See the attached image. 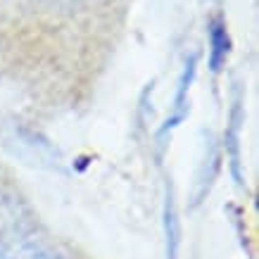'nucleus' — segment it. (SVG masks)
I'll use <instances>...</instances> for the list:
<instances>
[{"instance_id": "nucleus-3", "label": "nucleus", "mask_w": 259, "mask_h": 259, "mask_svg": "<svg viewBox=\"0 0 259 259\" xmlns=\"http://www.w3.org/2000/svg\"><path fill=\"white\" fill-rule=\"evenodd\" d=\"M193 74H195V57L186 64V69H183V74H181V79H179V88H176V95H174V114H171V119L166 121L169 126H176V121L183 119V112H186V93H188V88H190Z\"/></svg>"}, {"instance_id": "nucleus-2", "label": "nucleus", "mask_w": 259, "mask_h": 259, "mask_svg": "<svg viewBox=\"0 0 259 259\" xmlns=\"http://www.w3.org/2000/svg\"><path fill=\"white\" fill-rule=\"evenodd\" d=\"M209 48H212L209 50V64H212L214 71H219L228 55V33L221 22H214L212 29H209Z\"/></svg>"}, {"instance_id": "nucleus-5", "label": "nucleus", "mask_w": 259, "mask_h": 259, "mask_svg": "<svg viewBox=\"0 0 259 259\" xmlns=\"http://www.w3.org/2000/svg\"><path fill=\"white\" fill-rule=\"evenodd\" d=\"M46 3H53V5H74L79 0H46Z\"/></svg>"}, {"instance_id": "nucleus-1", "label": "nucleus", "mask_w": 259, "mask_h": 259, "mask_svg": "<svg viewBox=\"0 0 259 259\" xmlns=\"http://www.w3.org/2000/svg\"><path fill=\"white\" fill-rule=\"evenodd\" d=\"M0 259H64V254L36 233L17 204L0 202Z\"/></svg>"}, {"instance_id": "nucleus-4", "label": "nucleus", "mask_w": 259, "mask_h": 259, "mask_svg": "<svg viewBox=\"0 0 259 259\" xmlns=\"http://www.w3.org/2000/svg\"><path fill=\"white\" fill-rule=\"evenodd\" d=\"M164 233H166V254H169V259H176V250H179V219H176V207H174L171 193H166V202H164Z\"/></svg>"}]
</instances>
